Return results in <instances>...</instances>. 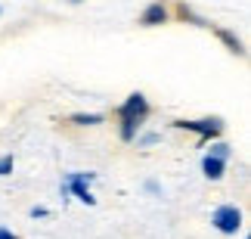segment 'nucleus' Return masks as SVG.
I'll list each match as a JSON object with an SVG mask.
<instances>
[{"instance_id": "4", "label": "nucleus", "mask_w": 251, "mask_h": 239, "mask_svg": "<svg viewBox=\"0 0 251 239\" xmlns=\"http://www.w3.org/2000/svg\"><path fill=\"white\" fill-rule=\"evenodd\" d=\"M177 128L183 131H192V133H199L201 140H211V137H217L220 131H224V121L220 118H201V121H174Z\"/></svg>"}, {"instance_id": "14", "label": "nucleus", "mask_w": 251, "mask_h": 239, "mask_svg": "<svg viewBox=\"0 0 251 239\" xmlns=\"http://www.w3.org/2000/svg\"><path fill=\"white\" fill-rule=\"evenodd\" d=\"M72 3H81V0H72Z\"/></svg>"}, {"instance_id": "5", "label": "nucleus", "mask_w": 251, "mask_h": 239, "mask_svg": "<svg viewBox=\"0 0 251 239\" xmlns=\"http://www.w3.org/2000/svg\"><path fill=\"white\" fill-rule=\"evenodd\" d=\"M165 22H168V9H165V3H161V0H152V3L143 9V16H140V25H146V28L165 25Z\"/></svg>"}, {"instance_id": "8", "label": "nucleus", "mask_w": 251, "mask_h": 239, "mask_svg": "<svg viewBox=\"0 0 251 239\" xmlns=\"http://www.w3.org/2000/svg\"><path fill=\"white\" fill-rule=\"evenodd\" d=\"M177 13H180V19H189V22H196V25H201V28H208L205 19H199V16H196V13H192V9L186 6V3H180V6H177Z\"/></svg>"}, {"instance_id": "12", "label": "nucleus", "mask_w": 251, "mask_h": 239, "mask_svg": "<svg viewBox=\"0 0 251 239\" xmlns=\"http://www.w3.org/2000/svg\"><path fill=\"white\" fill-rule=\"evenodd\" d=\"M0 239H19V233H13V230H6V227H0Z\"/></svg>"}, {"instance_id": "1", "label": "nucleus", "mask_w": 251, "mask_h": 239, "mask_svg": "<svg viewBox=\"0 0 251 239\" xmlns=\"http://www.w3.org/2000/svg\"><path fill=\"white\" fill-rule=\"evenodd\" d=\"M146 115H149V103H146L143 93H130V97L121 103L118 121H121V140L124 143H130L137 137V131H140V124L146 121Z\"/></svg>"}, {"instance_id": "13", "label": "nucleus", "mask_w": 251, "mask_h": 239, "mask_svg": "<svg viewBox=\"0 0 251 239\" xmlns=\"http://www.w3.org/2000/svg\"><path fill=\"white\" fill-rule=\"evenodd\" d=\"M31 217H47V208H31Z\"/></svg>"}, {"instance_id": "3", "label": "nucleus", "mask_w": 251, "mask_h": 239, "mask_svg": "<svg viewBox=\"0 0 251 239\" xmlns=\"http://www.w3.org/2000/svg\"><path fill=\"white\" fill-rule=\"evenodd\" d=\"M90 180H93V174H72L69 180H65L62 193H72V196H78L84 205H93L96 199H93V193H90Z\"/></svg>"}, {"instance_id": "10", "label": "nucleus", "mask_w": 251, "mask_h": 239, "mask_svg": "<svg viewBox=\"0 0 251 239\" xmlns=\"http://www.w3.org/2000/svg\"><path fill=\"white\" fill-rule=\"evenodd\" d=\"M72 121L75 124H100L102 115H72Z\"/></svg>"}, {"instance_id": "11", "label": "nucleus", "mask_w": 251, "mask_h": 239, "mask_svg": "<svg viewBox=\"0 0 251 239\" xmlns=\"http://www.w3.org/2000/svg\"><path fill=\"white\" fill-rule=\"evenodd\" d=\"M6 174H13V156L0 159V177H6Z\"/></svg>"}, {"instance_id": "6", "label": "nucleus", "mask_w": 251, "mask_h": 239, "mask_svg": "<svg viewBox=\"0 0 251 239\" xmlns=\"http://www.w3.org/2000/svg\"><path fill=\"white\" fill-rule=\"evenodd\" d=\"M224 168H226L224 159H214V156H205V159H201V171H205L208 180H220V177H224Z\"/></svg>"}, {"instance_id": "9", "label": "nucleus", "mask_w": 251, "mask_h": 239, "mask_svg": "<svg viewBox=\"0 0 251 239\" xmlns=\"http://www.w3.org/2000/svg\"><path fill=\"white\" fill-rule=\"evenodd\" d=\"M208 156H214V159H224V161H226V159H229V146H226V143H214Z\"/></svg>"}, {"instance_id": "2", "label": "nucleus", "mask_w": 251, "mask_h": 239, "mask_svg": "<svg viewBox=\"0 0 251 239\" xmlns=\"http://www.w3.org/2000/svg\"><path fill=\"white\" fill-rule=\"evenodd\" d=\"M214 227L220 233H236L239 227H242V212H239L236 205H220L217 212H214Z\"/></svg>"}, {"instance_id": "7", "label": "nucleus", "mask_w": 251, "mask_h": 239, "mask_svg": "<svg viewBox=\"0 0 251 239\" xmlns=\"http://www.w3.org/2000/svg\"><path fill=\"white\" fill-rule=\"evenodd\" d=\"M217 37H220V41H224V44H226L236 56H242V53H245V50H242V41H239L233 31H226V28H217Z\"/></svg>"}]
</instances>
